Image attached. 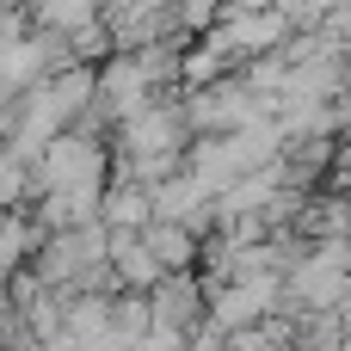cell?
Returning a JSON list of instances; mask_svg holds the SVG:
<instances>
[{"instance_id":"cell-1","label":"cell","mask_w":351,"mask_h":351,"mask_svg":"<svg viewBox=\"0 0 351 351\" xmlns=\"http://www.w3.org/2000/svg\"><path fill=\"white\" fill-rule=\"evenodd\" d=\"M99 179V148L86 142H56L49 148V167H43V185L62 191V185H93Z\"/></svg>"},{"instance_id":"cell-2","label":"cell","mask_w":351,"mask_h":351,"mask_svg":"<svg viewBox=\"0 0 351 351\" xmlns=\"http://www.w3.org/2000/svg\"><path fill=\"white\" fill-rule=\"evenodd\" d=\"M154 253H160V265H185V253H191V241L179 234V228H154V241H148Z\"/></svg>"}]
</instances>
